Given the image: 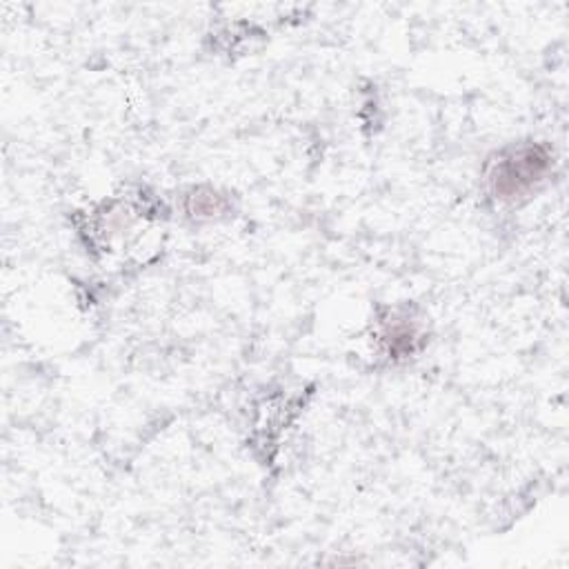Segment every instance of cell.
I'll return each mask as SVG.
<instances>
[{"mask_svg": "<svg viewBox=\"0 0 569 569\" xmlns=\"http://www.w3.org/2000/svg\"><path fill=\"white\" fill-rule=\"evenodd\" d=\"M551 169V156L538 144H522L491 162L487 180L496 198L516 200L533 191Z\"/></svg>", "mask_w": 569, "mask_h": 569, "instance_id": "obj_1", "label": "cell"}]
</instances>
